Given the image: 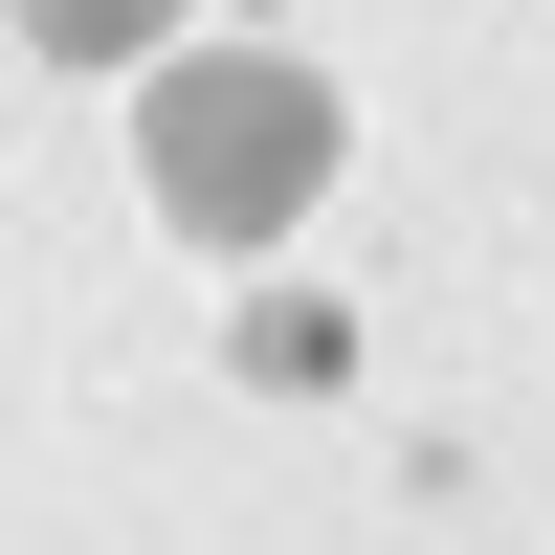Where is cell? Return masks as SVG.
<instances>
[{
  "label": "cell",
  "instance_id": "obj_2",
  "mask_svg": "<svg viewBox=\"0 0 555 555\" xmlns=\"http://www.w3.org/2000/svg\"><path fill=\"white\" fill-rule=\"evenodd\" d=\"M23 23H44V44H133L156 0H23Z\"/></svg>",
  "mask_w": 555,
  "mask_h": 555
},
{
  "label": "cell",
  "instance_id": "obj_1",
  "mask_svg": "<svg viewBox=\"0 0 555 555\" xmlns=\"http://www.w3.org/2000/svg\"><path fill=\"white\" fill-rule=\"evenodd\" d=\"M311 156H334V112H311L289 67H178V89H156V201L222 222V245H245V222H289Z\"/></svg>",
  "mask_w": 555,
  "mask_h": 555
}]
</instances>
